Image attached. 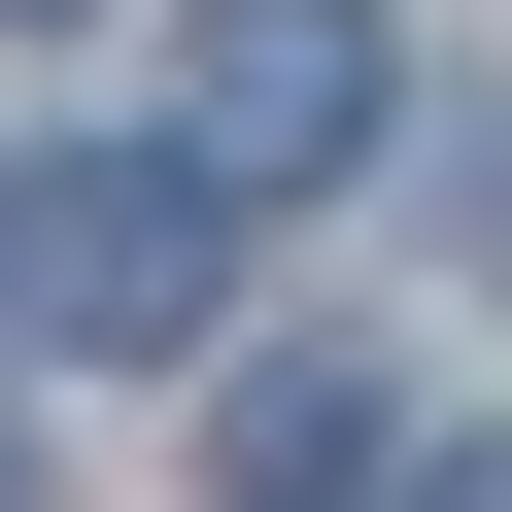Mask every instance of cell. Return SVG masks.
Returning <instances> with one entry per match:
<instances>
[{
	"label": "cell",
	"mask_w": 512,
	"mask_h": 512,
	"mask_svg": "<svg viewBox=\"0 0 512 512\" xmlns=\"http://www.w3.org/2000/svg\"><path fill=\"white\" fill-rule=\"evenodd\" d=\"M376 0H171V171L205 205H308V171H376Z\"/></svg>",
	"instance_id": "7a4b0ae2"
},
{
	"label": "cell",
	"mask_w": 512,
	"mask_h": 512,
	"mask_svg": "<svg viewBox=\"0 0 512 512\" xmlns=\"http://www.w3.org/2000/svg\"><path fill=\"white\" fill-rule=\"evenodd\" d=\"M0 35H35V0H0Z\"/></svg>",
	"instance_id": "8992f818"
},
{
	"label": "cell",
	"mask_w": 512,
	"mask_h": 512,
	"mask_svg": "<svg viewBox=\"0 0 512 512\" xmlns=\"http://www.w3.org/2000/svg\"><path fill=\"white\" fill-rule=\"evenodd\" d=\"M0 512H35V410H0Z\"/></svg>",
	"instance_id": "5b68a950"
},
{
	"label": "cell",
	"mask_w": 512,
	"mask_h": 512,
	"mask_svg": "<svg viewBox=\"0 0 512 512\" xmlns=\"http://www.w3.org/2000/svg\"><path fill=\"white\" fill-rule=\"evenodd\" d=\"M342 478H376V376L274 342V376H239V512H342Z\"/></svg>",
	"instance_id": "3957f363"
},
{
	"label": "cell",
	"mask_w": 512,
	"mask_h": 512,
	"mask_svg": "<svg viewBox=\"0 0 512 512\" xmlns=\"http://www.w3.org/2000/svg\"><path fill=\"white\" fill-rule=\"evenodd\" d=\"M410 512H512V444H444V478H410Z\"/></svg>",
	"instance_id": "277c9868"
},
{
	"label": "cell",
	"mask_w": 512,
	"mask_h": 512,
	"mask_svg": "<svg viewBox=\"0 0 512 512\" xmlns=\"http://www.w3.org/2000/svg\"><path fill=\"white\" fill-rule=\"evenodd\" d=\"M0 308H35V342H205L239 308V205L171 137H35V171H0Z\"/></svg>",
	"instance_id": "6da1fadb"
}]
</instances>
